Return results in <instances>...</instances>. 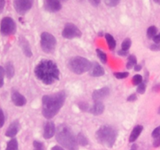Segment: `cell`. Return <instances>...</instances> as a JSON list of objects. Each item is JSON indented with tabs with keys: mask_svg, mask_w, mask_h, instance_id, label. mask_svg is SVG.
<instances>
[{
	"mask_svg": "<svg viewBox=\"0 0 160 150\" xmlns=\"http://www.w3.org/2000/svg\"><path fill=\"white\" fill-rule=\"evenodd\" d=\"M35 75L45 85H52L59 80L60 70L54 61L42 59L35 67Z\"/></svg>",
	"mask_w": 160,
	"mask_h": 150,
	"instance_id": "1",
	"label": "cell"
},
{
	"mask_svg": "<svg viewBox=\"0 0 160 150\" xmlns=\"http://www.w3.org/2000/svg\"><path fill=\"white\" fill-rule=\"evenodd\" d=\"M66 99L64 91L44 96L42 99V115L47 119H51L58 114Z\"/></svg>",
	"mask_w": 160,
	"mask_h": 150,
	"instance_id": "2",
	"label": "cell"
},
{
	"mask_svg": "<svg viewBox=\"0 0 160 150\" xmlns=\"http://www.w3.org/2000/svg\"><path fill=\"white\" fill-rule=\"evenodd\" d=\"M56 139L59 144L68 150H78L77 138L68 126L60 124L56 130Z\"/></svg>",
	"mask_w": 160,
	"mask_h": 150,
	"instance_id": "3",
	"label": "cell"
},
{
	"mask_svg": "<svg viewBox=\"0 0 160 150\" xmlns=\"http://www.w3.org/2000/svg\"><path fill=\"white\" fill-rule=\"evenodd\" d=\"M117 132L114 127L109 125L101 126L96 132V138L98 142L101 145L112 148L116 141Z\"/></svg>",
	"mask_w": 160,
	"mask_h": 150,
	"instance_id": "4",
	"label": "cell"
},
{
	"mask_svg": "<svg viewBox=\"0 0 160 150\" xmlns=\"http://www.w3.org/2000/svg\"><path fill=\"white\" fill-rule=\"evenodd\" d=\"M91 67V63L82 56L72 57L68 62V67L71 71L76 74H82L89 71Z\"/></svg>",
	"mask_w": 160,
	"mask_h": 150,
	"instance_id": "5",
	"label": "cell"
},
{
	"mask_svg": "<svg viewBox=\"0 0 160 150\" xmlns=\"http://www.w3.org/2000/svg\"><path fill=\"white\" fill-rule=\"evenodd\" d=\"M40 45L42 51L46 53H52L54 52L57 46V40L53 35L48 32H43L41 35Z\"/></svg>",
	"mask_w": 160,
	"mask_h": 150,
	"instance_id": "6",
	"label": "cell"
},
{
	"mask_svg": "<svg viewBox=\"0 0 160 150\" xmlns=\"http://www.w3.org/2000/svg\"><path fill=\"white\" fill-rule=\"evenodd\" d=\"M17 30L16 23L13 18L6 16L1 21L0 24V32L4 36H10L14 35Z\"/></svg>",
	"mask_w": 160,
	"mask_h": 150,
	"instance_id": "7",
	"label": "cell"
},
{
	"mask_svg": "<svg viewBox=\"0 0 160 150\" xmlns=\"http://www.w3.org/2000/svg\"><path fill=\"white\" fill-rule=\"evenodd\" d=\"M62 36L66 39H78L82 36V32L76 25L72 23H68L64 27Z\"/></svg>",
	"mask_w": 160,
	"mask_h": 150,
	"instance_id": "8",
	"label": "cell"
},
{
	"mask_svg": "<svg viewBox=\"0 0 160 150\" xmlns=\"http://www.w3.org/2000/svg\"><path fill=\"white\" fill-rule=\"evenodd\" d=\"M33 5V0H14L13 7L17 13L21 15L25 14L32 9Z\"/></svg>",
	"mask_w": 160,
	"mask_h": 150,
	"instance_id": "9",
	"label": "cell"
},
{
	"mask_svg": "<svg viewBox=\"0 0 160 150\" xmlns=\"http://www.w3.org/2000/svg\"><path fill=\"white\" fill-rule=\"evenodd\" d=\"M44 8L50 13H56L61 9L59 0H44Z\"/></svg>",
	"mask_w": 160,
	"mask_h": 150,
	"instance_id": "10",
	"label": "cell"
},
{
	"mask_svg": "<svg viewBox=\"0 0 160 150\" xmlns=\"http://www.w3.org/2000/svg\"><path fill=\"white\" fill-rule=\"evenodd\" d=\"M110 90L108 87H104L100 89L95 90L92 94V98L94 100V102H101V100L105 99L106 97L109 96Z\"/></svg>",
	"mask_w": 160,
	"mask_h": 150,
	"instance_id": "11",
	"label": "cell"
},
{
	"mask_svg": "<svg viewBox=\"0 0 160 150\" xmlns=\"http://www.w3.org/2000/svg\"><path fill=\"white\" fill-rule=\"evenodd\" d=\"M56 128L53 122L47 121L43 128V137L45 139H50L56 134Z\"/></svg>",
	"mask_w": 160,
	"mask_h": 150,
	"instance_id": "12",
	"label": "cell"
},
{
	"mask_svg": "<svg viewBox=\"0 0 160 150\" xmlns=\"http://www.w3.org/2000/svg\"><path fill=\"white\" fill-rule=\"evenodd\" d=\"M11 99L13 104L15 105H17V106L19 107L24 106L26 104V102H27L26 98L18 91H13V93L11 95Z\"/></svg>",
	"mask_w": 160,
	"mask_h": 150,
	"instance_id": "13",
	"label": "cell"
},
{
	"mask_svg": "<svg viewBox=\"0 0 160 150\" xmlns=\"http://www.w3.org/2000/svg\"><path fill=\"white\" fill-rule=\"evenodd\" d=\"M90 76L95 77H101L104 74V70L99 63L94 62L91 63V67H90V70H89Z\"/></svg>",
	"mask_w": 160,
	"mask_h": 150,
	"instance_id": "14",
	"label": "cell"
},
{
	"mask_svg": "<svg viewBox=\"0 0 160 150\" xmlns=\"http://www.w3.org/2000/svg\"><path fill=\"white\" fill-rule=\"evenodd\" d=\"M20 130V123L18 120H14L10 124L6 131V136L9 138H13L18 134Z\"/></svg>",
	"mask_w": 160,
	"mask_h": 150,
	"instance_id": "15",
	"label": "cell"
},
{
	"mask_svg": "<svg viewBox=\"0 0 160 150\" xmlns=\"http://www.w3.org/2000/svg\"><path fill=\"white\" fill-rule=\"evenodd\" d=\"M104 111V105L102 102H95L94 105L89 109V112L90 114L95 116L101 115Z\"/></svg>",
	"mask_w": 160,
	"mask_h": 150,
	"instance_id": "16",
	"label": "cell"
},
{
	"mask_svg": "<svg viewBox=\"0 0 160 150\" xmlns=\"http://www.w3.org/2000/svg\"><path fill=\"white\" fill-rule=\"evenodd\" d=\"M20 45H21V49H22V51L24 53V54L27 57H32V49H31L30 45H29V42L24 38H21L20 39Z\"/></svg>",
	"mask_w": 160,
	"mask_h": 150,
	"instance_id": "17",
	"label": "cell"
},
{
	"mask_svg": "<svg viewBox=\"0 0 160 150\" xmlns=\"http://www.w3.org/2000/svg\"><path fill=\"white\" fill-rule=\"evenodd\" d=\"M143 131V127L141 125H137L136 127H134V128L132 131L131 134L130 135V138H129V141L130 142H133L138 138V137L140 136V134H141Z\"/></svg>",
	"mask_w": 160,
	"mask_h": 150,
	"instance_id": "18",
	"label": "cell"
},
{
	"mask_svg": "<svg viewBox=\"0 0 160 150\" xmlns=\"http://www.w3.org/2000/svg\"><path fill=\"white\" fill-rule=\"evenodd\" d=\"M5 74L7 75V77L8 79L13 78L15 73V69L13 67V64L11 62H7L5 65Z\"/></svg>",
	"mask_w": 160,
	"mask_h": 150,
	"instance_id": "19",
	"label": "cell"
},
{
	"mask_svg": "<svg viewBox=\"0 0 160 150\" xmlns=\"http://www.w3.org/2000/svg\"><path fill=\"white\" fill-rule=\"evenodd\" d=\"M104 37H105V39L106 41H107V43L109 47V49L110 50L115 49V46H116V42H115V39H114V37L112 36V35H110V34H105Z\"/></svg>",
	"mask_w": 160,
	"mask_h": 150,
	"instance_id": "20",
	"label": "cell"
},
{
	"mask_svg": "<svg viewBox=\"0 0 160 150\" xmlns=\"http://www.w3.org/2000/svg\"><path fill=\"white\" fill-rule=\"evenodd\" d=\"M6 150H18V142L16 138H12L7 142Z\"/></svg>",
	"mask_w": 160,
	"mask_h": 150,
	"instance_id": "21",
	"label": "cell"
},
{
	"mask_svg": "<svg viewBox=\"0 0 160 150\" xmlns=\"http://www.w3.org/2000/svg\"><path fill=\"white\" fill-rule=\"evenodd\" d=\"M138 60H137V58L134 55H130L128 57V60L127 63V69H131L133 67H134V66H136Z\"/></svg>",
	"mask_w": 160,
	"mask_h": 150,
	"instance_id": "22",
	"label": "cell"
},
{
	"mask_svg": "<svg viewBox=\"0 0 160 150\" xmlns=\"http://www.w3.org/2000/svg\"><path fill=\"white\" fill-rule=\"evenodd\" d=\"M77 142H78V144H79L82 146H85V145H88V139L87 138V137L82 133H79L78 134Z\"/></svg>",
	"mask_w": 160,
	"mask_h": 150,
	"instance_id": "23",
	"label": "cell"
},
{
	"mask_svg": "<svg viewBox=\"0 0 160 150\" xmlns=\"http://www.w3.org/2000/svg\"><path fill=\"white\" fill-rule=\"evenodd\" d=\"M96 53H97V55H98V58L100 59V60L101 61V63H107V61H108L107 54H106L105 53H104L102 50L99 49H98L96 50Z\"/></svg>",
	"mask_w": 160,
	"mask_h": 150,
	"instance_id": "24",
	"label": "cell"
},
{
	"mask_svg": "<svg viewBox=\"0 0 160 150\" xmlns=\"http://www.w3.org/2000/svg\"><path fill=\"white\" fill-rule=\"evenodd\" d=\"M157 35V27L155 26H151L147 30V36L148 39H153Z\"/></svg>",
	"mask_w": 160,
	"mask_h": 150,
	"instance_id": "25",
	"label": "cell"
},
{
	"mask_svg": "<svg viewBox=\"0 0 160 150\" xmlns=\"http://www.w3.org/2000/svg\"><path fill=\"white\" fill-rule=\"evenodd\" d=\"M131 40H130V39H126L125 40L122 41V50H123V51H128L129 49L130 48V46H131Z\"/></svg>",
	"mask_w": 160,
	"mask_h": 150,
	"instance_id": "26",
	"label": "cell"
},
{
	"mask_svg": "<svg viewBox=\"0 0 160 150\" xmlns=\"http://www.w3.org/2000/svg\"><path fill=\"white\" fill-rule=\"evenodd\" d=\"M143 82V77L141 74H136L133 77V84L134 85H139Z\"/></svg>",
	"mask_w": 160,
	"mask_h": 150,
	"instance_id": "27",
	"label": "cell"
},
{
	"mask_svg": "<svg viewBox=\"0 0 160 150\" xmlns=\"http://www.w3.org/2000/svg\"><path fill=\"white\" fill-rule=\"evenodd\" d=\"M114 76L117 79H124L128 77L129 73L128 72H117V73H114Z\"/></svg>",
	"mask_w": 160,
	"mask_h": 150,
	"instance_id": "28",
	"label": "cell"
},
{
	"mask_svg": "<svg viewBox=\"0 0 160 150\" xmlns=\"http://www.w3.org/2000/svg\"><path fill=\"white\" fill-rule=\"evenodd\" d=\"M4 77H5V70L2 66H0V88L4 85Z\"/></svg>",
	"mask_w": 160,
	"mask_h": 150,
	"instance_id": "29",
	"label": "cell"
},
{
	"mask_svg": "<svg viewBox=\"0 0 160 150\" xmlns=\"http://www.w3.org/2000/svg\"><path fill=\"white\" fill-rule=\"evenodd\" d=\"M34 150H45V147H44L43 144L42 142H38V141H35L33 142Z\"/></svg>",
	"mask_w": 160,
	"mask_h": 150,
	"instance_id": "30",
	"label": "cell"
},
{
	"mask_svg": "<svg viewBox=\"0 0 160 150\" xmlns=\"http://www.w3.org/2000/svg\"><path fill=\"white\" fill-rule=\"evenodd\" d=\"M104 2L109 7H115L120 2V0H104Z\"/></svg>",
	"mask_w": 160,
	"mask_h": 150,
	"instance_id": "31",
	"label": "cell"
},
{
	"mask_svg": "<svg viewBox=\"0 0 160 150\" xmlns=\"http://www.w3.org/2000/svg\"><path fill=\"white\" fill-rule=\"evenodd\" d=\"M146 90V85L145 83L142 82L141 84H140L139 85H138V88H137V91L139 94H144Z\"/></svg>",
	"mask_w": 160,
	"mask_h": 150,
	"instance_id": "32",
	"label": "cell"
},
{
	"mask_svg": "<svg viewBox=\"0 0 160 150\" xmlns=\"http://www.w3.org/2000/svg\"><path fill=\"white\" fill-rule=\"evenodd\" d=\"M5 124V115H4L3 110L0 108V128H2Z\"/></svg>",
	"mask_w": 160,
	"mask_h": 150,
	"instance_id": "33",
	"label": "cell"
},
{
	"mask_svg": "<svg viewBox=\"0 0 160 150\" xmlns=\"http://www.w3.org/2000/svg\"><path fill=\"white\" fill-rule=\"evenodd\" d=\"M159 135H160V126H158L153 130V131H152V136L153 138H157Z\"/></svg>",
	"mask_w": 160,
	"mask_h": 150,
	"instance_id": "34",
	"label": "cell"
},
{
	"mask_svg": "<svg viewBox=\"0 0 160 150\" xmlns=\"http://www.w3.org/2000/svg\"><path fill=\"white\" fill-rule=\"evenodd\" d=\"M153 145L154 147H155V148L160 146V135L158 136L157 138H154Z\"/></svg>",
	"mask_w": 160,
	"mask_h": 150,
	"instance_id": "35",
	"label": "cell"
},
{
	"mask_svg": "<svg viewBox=\"0 0 160 150\" xmlns=\"http://www.w3.org/2000/svg\"><path fill=\"white\" fill-rule=\"evenodd\" d=\"M89 2L91 3L92 6L97 7L100 5V3H101V0H89Z\"/></svg>",
	"mask_w": 160,
	"mask_h": 150,
	"instance_id": "36",
	"label": "cell"
},
{
	"mask_svg": "<svg viewBox=\"0 0 160 150\" xmlns=\"http://www.w3.org/2000/svg\"><path fill=\"white\" fill-rule=\"evenodd\" d=\"M138 97H137L136 94H131L128 98H127V101L128 102H134L137 100Z\"/></svg>",
	"mask_w": 160,
	"mask_h": 150,
	"instance_id": "37",
	"label": "cell"
},
{
	"mask_svg": "<svg viewBox=\"0 0 160 150\" xmlns=\"http://www.w3.org/2000/svg\"><path fill=\"white\" fill-rule=\"evenodd\" d=\"M152 39H153L154 42H155V44H159L160 43V33L155 35Z\"/></svg>",
	"mask_w": 160,
	"mask_h": 150,
	"instance_id": "38",
	"label": "cell"
},
{
	"mask_svg": "<svg viewBox=\"0 0 160 150\" xmlns=\"http://www.w3.org/2000/svg\"><path fill=\"white\" fill-rule=\"evenodd\" d=\"M6 4V0H0V13H2L4 10Z\"/></svg>",
	"mask_w": 160,
	"mask_h": 150,
	"instance_id": "39",
	"label": "cell"
},
{
	"mask_svg": "<svg viewBox=\"0 0 160 150\" xmlns=\"http://www.w3.org/2000/svg\"><path fill=\"white\" fill-rule=\"evenodd\" d=\"M118 54L121 56H125L128 54V51H123V50L121 49L118 52Z\"/></svg>",
	"mask_w": 160,
	"mask_h": 150,
	"instance_id": "40",
	"label": "cell"
},
{
	"mask_svg": "<svg viewBox=\"0 0 160 150\" xmlns=\"http://www.w3.org/2000/svg\"><path fill=\"white\" fill-rule=\"evenodd\" d=\"M151 49L152 50H159L160 49V45L158 44H154L153 45L151 46Z\"/></svg>",
	"mask_w": 160,
	"mask_h": 150,
	"instance_id": "41",
	"label": "cell"
},
{
	"mask_svg": "<svg viewBox=\"0 0 160 150\" xmlns=\"http://www.w3.org/2000/svg\"><path fill=\"white\" fill-rule=\"evenodd\" d=\"M51 150H64V149L61 146H59V145H55V146H53V148H51Z\"/></svg>",
	"mask_w": 160,
	"mask_h": 150,
	"instance_id": "42",
	"label": "cell"
},
{
	"mask_svg": "<svg viewBox=\"0 0 160 150\" xmlns=\"http://www.w3.org/2000/svg\"><path fill=\"white\" fill-rule=\"evenodd\" d=\"M141 70V66L139 64H137L136 66H134V70L135 71H140Z\"/></svg>",
	"mask_w": 160,
	"mask_h": 150,
	"instance_id": "43",
	"label": "cell"
},
{
	"mask_svg": "<svg viewBox=\"0 0 160 150\" xmlns=\"http://www.w3.org/2000/svg\"><path fill=\"white\" fill-rule=\"evenodd\" d=\"M130 150H138V146H137L136 144H133V145H132L131 148H130Z\"/></svg>",
	"mask_w": 160,
	"mask_h": 150,
	"instance_id": "44",
	"label": "cell"
},
{
	"mask_svg": "<svg viewBox=\"0 0 160 150\" xmlns=\"http://www.w3.org/2000/svg\"><path fill=\"white\" fill-rule=\"evenodd\" d=\"M154 2H156V3L160 4V0H154Z\"/></svg>",
	"mask_w": 160,
	"mask_h": 150,
	"instance_id": "45",
	"label": "cell"
},
{
	"mask_svg": "<svg viewBox=\"0 0 160 150\" xmlns=\"http://www.w3.org/2000/svg\"><path fill=\"white\" fill-rule=\"evenodd\" d=\"M158 114H160V107H159V109H158Z\"/></svg>",
	"mask_w": 160,
	"mask_h": 150,
	"instance_id": "46",
	"label": "cell"
}]
</instances>
